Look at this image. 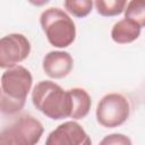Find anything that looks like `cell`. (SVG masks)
Segmentation results:
<instances>
[{
	"mask_svg": "<svg viewBox=\"0 0 145 145\" xmlns=\"http://www.w3.org/2000/svg\"><path fill=\"white\" fill-rule=\"evenodd\" d=\"M0 111L14 114L20 111L33 84V77L28 69L23 66H15L7 69L1 76Z\"/></svg>",
	"mask_w": 145,
	"mask_h": 145,
	"instance_id": "cell-1",
	"label": "cell"
},
{
	"mask_svg": "<svg viewBox=\"0 0 145 145\" xmlns=\"http://www.w3.org/2000/svg\"><path fill=\"white\" fill-rule=\"evenodd\" d=\"M34 106L44 116L53 120L70 118L72 101L69 91L51 80H41L32 91Z\"/></svg>",
	"mask_w": 145,
	"mask_h": 145,
	"instance_id": "cell-2",
	"label": "cell"
},
{
	"mask_svg": "<svg viewBox=\"0 0 145 145\" xmlns=\"http://www.w3.org/2000/svg\"><path fill=\"white\" fill-rule=\"evenodd\" d=\"M40 23L49 43L56 48H67L76 39L74 20L60 8L45 9L41 14Z\"/></svg>",
	"mask_w": 145,
	"mask_h": 145,
	"instance_id": "cell-3",
	"label": "cell"
},
{
	"mask_svg": "<svg viewBox=\"0 0 145 145\" xmlns=\"http://www.w3.org/2000/svg\"><path fill=\"white\" fill-rule=\"evenodd\" d=\"M43 131L40 120L33 116L23 114L0 131V145H36Z\"/></svg>",
	"mask_w": 145,
	"mask_h": 145,
	"instance_id": "cell-4",
	"label": "cell"
},
{
	"mask_svg": "<svg viewBox=\"0 0 145 145\" xmlns=\"http://www.w3.org/2000/svg\"><path fill=\"white\" fill-rule=\"evenodd\" d=\"M130 114L128 100L119 93L104 95L96 106V120L105 128H116L122 125Z\"/></svg>",
	"mask_w": 145,
	"mask_h": 145,
	"instance_id": "cell-5",
	"label": "cell"
},
{
	"mask_svg": "<svg viewBox=\"0 0 145 145\" xmlns=\"http://www.w3.org/2000/svg\"><path fill=\"white\" fill-rule=\"evenodd\" d=\"M31 52V43L19 33H11L0 39V68L9 69L24 61Z\"/></svg>",
	"mask_w": 145,
	"mask_h": 145,
	"instance_id": "cell-6",
	"label": "cell"
},
{
	"mask_svg": "<svg viewBox=\"0 0 145 145\" xmlns=\"http://www.w3.org/2000/svg\"><path fill=\"white\" fill-rule=\"evenodd\" d=\"M45 145H92V139L78 122L66 121L48 135Z\"/></svg>",
	"mask_w": 145,
	"mask_h": 145,
	"instance_id": "cell-7",
	"label": "cell"
},
{
	"mask_svg": "<svg viewBox=\"0 0 145 145\" xmlns=\"http://www.w3.org/2000/svg\"><path fill=\"white\" fill-rule=\"evenodd\" d=\"M42 67L49 77L60 79L69 75L74 67V60L66 51H50L44 56Z\"/></svg>",
	"mask_w": 145,
	"mask_h": 145,
	"instance_id": "cell-8",
	"label": "cell"
},
{
	"mask_svg": "<svg viewBox=\"0 0 145 145\" xmlns=\"http://www.w3.org/2000/svg\"><path fill=\"white\" fill-rule=\"evenodd\" d=\"M140 26L135 22L123 18L117 22L111 29V37L118 44L131 43L140 35Z\"/></svg>",
	"mask_w": 145,
	"mask_h": 145,
	"instance_id": "cell-9",
	"label": "cell"
},
{
	"mask_svg": "<svg viewBox=\"0 0 145 145\" xmlns=\"http://www.w3.org/2000/svg\"><path fill=\"white\" fill-rule=\"evenodd\" d=\"M68 91L70 93L72 101V110L70 118L76 120L85 118L88 114L92 105V100L89 94L84 88H79V87H75Z\"/></svg>",
	"mask_w": 145,
	"mask_h": 145,
	"instance_id": "cell-10",
	"label": "cell"
},
{
	"mask_svg": "<svg viewBox=\"0 0 145 145\" xmlns=\"http://www.w3.org/2000/svg\"><path fill=\"white\" fill-rule=\"evenodd\" d=\"M96 11L104 17H112L120 15L127 5L125 0H96L94 2Z\"/></svg>",
	"mask_w": 145,
	"mask_h": 145,
	"instance_id": "cell-11",
	"label": "cell"
},
{
	"mask_svg": "<svg viewBox=\"0 0 145 145\" xmlns=\"http://www.w3.org/2000/svg\"><path fill=\"white\" fill-rule=\"evenodd\" d=\"M125 18L135 22L143 28L145 26V3L143 1H129L125 7Z\"/></svg>",
	"mask_w": 145,
	"mask_h": 145,
	"instance_id": "cell-12",
	"label": "cell"
},
{
	"mask_svg": "<svg viewBox=\"0 0 145 145\" xmlns=\"http://www.w3.org/2000/svg\"><path fill=\"white\" fill-rule=\"evenodd\" d=\"M65 8L72 16L83 18L86 17L93 8V1L91 0H66L63 2Z\"/></svg>",
	"mask_w": 145,
	"mask_h": 145,
	"instance_id": "cell-13",
	"label": "cell"
},
{
	"mask_svg": "<svg viewBox=\"0 0 145 145\" xmlns=\"http://www.w3.org/2000/svg\"><path fill=\"white\" fill-rule=\"evenodd\" d=\"M99 145H133L131 140L128 136L123 135V134H110L106 135Z\"/></svg>",
	"mask_w": 145,
	"mask_h": 145,
	"instance_id": "cell-14",
	"label": "cell"
},
{
	"mask_svg": "<svg viewBox=\"0 0 145 145\" xmlns=\"http://www.w3.org/2000/svg\"><path fill=\"white\" fill-rule=\"evenodd\" d=\"M0 95H1V88H0Z\"/></svg>",
	"mask_w": 145,
	"mask_h": 145,
	"instance_id": "cell-15",
	"label": "cell"
}]
</instances>
